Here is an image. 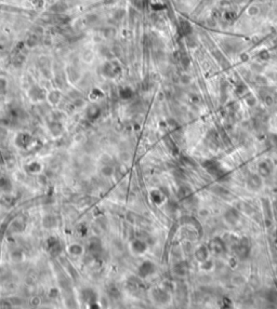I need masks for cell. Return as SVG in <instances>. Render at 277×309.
I'll return each mask as SVG.
<instances>
[{
    "mask_svg": "<svg viewBox=\"0 0 277 309\" xmlns=\"http://www.w3.org/2000/svg\"><path fill=\"white\" fill-rule=\"evenodd\" d=\"M153 268H154V265L151 263V261H145L143 264L141 265L140 269H139V272H140L141 277H146L148 276L149 273L153 272Z\"/></svg>",
    "mask_w": 277,
    "mask_h": 309,
    "instance_id": "obj_1",
    "label": "cell"
},
{
    "mask_svg": "<svg viewBox=\"0 0 277 309\" xmlns=\"http://www.w3.org/2000/svg\"><path fill=\"white\" fill-rule=\"evenodd\" d=\"M0 188L3 189L4 191H10L12 189V186H11V183L7 177H1L0 178Z\"/></svg>",
    "mask_w": 277,
    "mask_h": 309,
    "instance_id": "obj_2",
    "label": "cell"
},
{
    "mask_svg": "<svg viewBox=\"0 0 277 309\" xmlns=\"http://www.w3.org/2000/svg\"><path fill=\"white\" fill-rule=\"evenodd\" d=\"M132 91L129 88H123V89L120 90V96L122 98H130L132 96Z\"/></svg>",
    "mask_w": 277,
    "mask_h": 309,
    "instance_id": "obj_3",
    "label": "cell"
},
{
    "mask_svg": "<svg viewBox=\"0 0 277 309\" xmlns=\"http://www.w3.org/2000/svg\"><path fill=\"white\" fill-rule=\"evenodd\" d=\"M71 251H72L73 254H80L81 252H82V249H81V247H79V245H77V244H74L72 247H71Z\"/></svg>",
    "mask_w": 277,
    "mask_h": 309,
    "instance_id": "obj_4",
    "label": "cell"
},
{
    "mask_svg": "<svg viewBox=\"0 0 277 309\" xmlns=\"http://www.w3.org/2000/svg\"><path fill=\"white\" fill-rule=\"evenodd\" d=\"M4 91H6V81L0 79V94L4 93Z\"/></svg>",
    "mask_w": 277,
    "mask_h": 309,
    "instance_id": "obj_5",
    "label": "cell"
}]
</instances>
